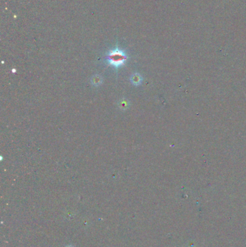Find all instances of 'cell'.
Returning a JSON list of instances; mask_svg holds the SVG:
<instances>
[{"mask_svg": "<svg viewBox=\"0 0 246 247\" xmlns=\"http://www.w3.org/2000/svg\"><path fill=\"white\" fill-rule=\"evenodd\" d=\"M127 59L128 56L125 51L118 47L109 51L106 54V60L108 64L115 69H118L124 65Z\"/></svg>", "mask_w": 246, "mask_h": 247, "instance_id": "1", "label": "cell"}, {"mask_svg": "<svg viewBox=\"0 0 246 247\" xmlns=\"http://www.w3.org/2000/svg\"><path fill=\"white\" fill-rule=\"evenodd\" d=\"M131 82L134 85H139L142 82V77L139 74H134L131 78Z\"/></svg>", "mask_w": 246, "mask_h": 247, "instance_id": "2", "label": "cell"}, {"mask_svg": "<svg viewBox=\"0 0 246 247\" xmlns=\"http://www.w3.org/2000/svg\"><path fill=\"white\" fill-rule=\"evenodd\" d=\"M94 78H95L96 80L95 81H93V84L94 85H98V84L101 83V77H94Z\"/></svg>", "mask_w": 246, "mask_h": 247, "instance_id": "3", "label": "cell"}, {"mask_svg": "<svg viewBox=\"0 0 246 247\" xmlns=\"http://www.w3.org/2000/svg\"><path fill=\"white\" fill-rule=\"evenodd\" d=\"M65 247H75V246H72V245H67V246H66Z\"/></svg>", "mask_w": 246, "mask_h": 247, "instance_id": "4", "label": "cell"}]
</instances>
